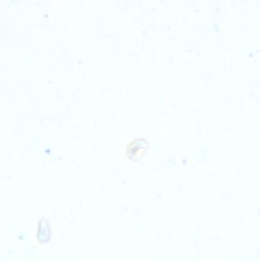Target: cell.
Returning <instances> with one entry per match:
<instances>
[{
  "label": "cell",
  "instance_id": "1",
  "mask_svg": "<svg viewBox=\"0 0 260 261\" xmlns=\"http://www.w3.org/2000/svg\"><path fill=\"white\" fill-rule=\"evenodd\" d=\"M146 143V142H143V139H138L133 142L128 147V158L135 161H136L138 158H142V156H143V153L146 151L147 144Z\"/></svg>",
  "mask_w": 260,
  "mask_h": 261
}]
</instances>
